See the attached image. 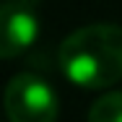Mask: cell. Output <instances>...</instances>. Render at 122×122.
<instances>
[{
    "label": "cell",
    "instance_id": "1",
    "mask_svg": "<svg viewBox=\"0 0 122 122\" xmlns=\"http://www.w3.org/2000/svg\"><path fill=\"white\" fill-rule=\"evenodd\" d=\"M62 73L83 88H107L122 78V26L99 21L68 34L57 52Z\"/></svg>",
    "mask_w": 122,
    "mask_h": 122
},
{
    "label": "cell",
    "instance_id": "2",
    "mask_svg": "<svg viewBox=\"0 0 122 122\" xmlns=\"http://www.w3.org/2000/svg\"><path fill=\"white\" fill-rule=\"evenodd\" d=\"M5 114L10 122H55L60 101L47 78L36 73H16L5 86Z\"/></svg>",
    "mask_w": 122,
    "mask_h": 122
},
{
    "label": "cell",
    "instance_id": "3",
    "mask_svg": "<svg viewBox=\"0 0 122 122\" xmlns=\"http://www.w3.org/2000/svg\"><path fill=\"white\" fill-rule=\"evenodd\" d=\"M42 0H3L0 5V57L13 60L36 42Z\"/></svg>",
    "mask_w": 122,
    "mask_h": 122
},
{
    "label": "cell",
    "instance_id": "4",
    "mask_svg": "<svg viewBox=\"0 0 122 122\" xmlns=\"http://www.w3.org/2000/svg\"><path fill=\"white\" fill-rule=\"evenodd\" d=\"M88 122H122V91H107L91 104Z\"/></svg>",
    "mask_w": 122,
    "mask_h": 122
}]
</instances>
